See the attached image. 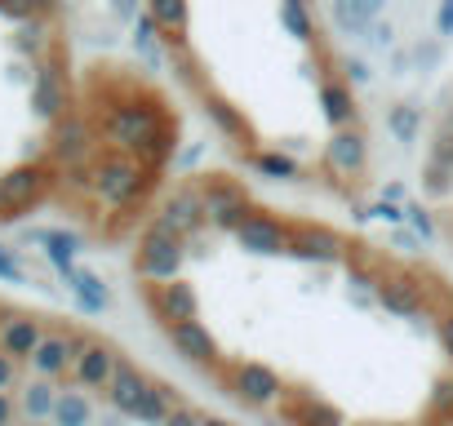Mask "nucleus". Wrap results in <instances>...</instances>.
Instances as JSON below:
<instances>
[{
	"instance_id": "54",
	"label": "nucleus",
	"mask_w": 453,
	"mask_h": 426,
	"mask_svg": "<svg viewBox=\"0 0 453 426\" xmlns=\"http://www.w3.org/2000/svg\"><path fill=\"white\" fill-rule=\"evenodd\" d=\"M23 426H45V422H36V417H27V422H23Z\"/></svg>"
},
{
	"instance_id": "6",
	"label": "nucleus",
	"mask_w": 453,
	"mask_h": 426,
	"mask_svg": "<svg viewBox=\"0 0 453 426\" xmlns=\"http://www.w3.org/2000/svg\"><path fill=\"white\" fill-rule=\"evenodd\" d=\"M232 395L236 404H245V408H272V404H280V395H285V382H280V373L272 369V364H263V360H241L236 369H232Z\"/></svg>"
},
{
	"instance_id": "3",
	"label": "nucleus",
	"mask_w": 453,
	"mask_h": 426,
	"mask_svg": "<svg viewBox=\"0 0 453 426\" xmlns=\"http://www.w3.org/2000/svg\"><path fill=\"white\" fill-rule=\"evenodd\" d=\"M187 262V236H178L165 218H151L134 249V271L142 280H173Z\"/></svg>"
},
{
	"instance_id": "45",
	"label": "nucleus",
	"mask_w": 453,
	"mask_h": 426,
	"mask_svg": "<svg viewBox=\"0 0 453 426\" xmlns=\"http://www.w3.org/2000/svg\"><path fill=\"white\" fill-rule=\"evenodd\" d=\"M342 80H347V85H369V80H373V67H369L365 58H347V63H342Z\"/></svg>"
},
{
	"instance_id": "10",
	"label": "nucleus",
	"mask_w": 453,
	"mask_h": 426,
	"mask_svg": "<svg viewBox=\"0 0 453 426\" xmlns=\"http://www.w3.org/2000/svg\"><path fill=\"white\" fill-rule=\"evenodd\" d=\"M373 302H378L382 311L400 316V320H413V316L426 311V285H422L413 271H387V276L378 280V289H373Z\"/></svg>"
},
{
	"instance_id": "11",
	"label": "nucleus",
	"mask_w": 453,
	"mask_h": 426,
	"mask_svg": "<svg viewBox=\"0 0 453 426\" xmlns=\"http://www.w3.org/2000/svg\"><path fill=\"white\" fill-rule=\"evenodd\" d=\"M325 169L334 178H365L369 169V142H365V129L360 125H347V129H334V138L325 142Z\"/></svg>"
},
{
	"instance_id": "34",
	"label": "nucleus",
	"mask_w": 453,
	"mask_h": 426,
	"mask_svg": "<svg viewBox=\"0 0 453 426\" xmlns=\"http://www.w3.org/2000/svg\"><path fill=\"white\" fill-rule=\"evenodd\" d=\"M342 262H347V276H351V285H356V289H369V293H373V289H378V280L387 276V271L378 267V258H369V254H360V249H351Z\"/></svg>"
},
{
	"instance_id": "25",
	"label": "nucleus",
	"mask_w": 453,
	"mask_h": 426,
	"mask_svg": "<svg viewBox=\"0 0 453 426\" xmlns=\"http://www.w3.org/2000/svg\"><path fill=\"white\" fill-rule=\"evenodd\" d=\"M387 10V0H329V14H334V27L342 36H365Z\"/></svg>"
},
{
	"instance_id": "27",
	"label": "nucleus",
	"mask_w": 453,
	"mask_h": 426,
	"mask_svg": "<svg viewBox=\"0 0 453 426\" xmlns=\"http://www.w3.org/2000/svg\"><path fill=\"white\" fill-rule=\"evenodd\" d=\"M241 160H245L254 173L272 178V182H303V164H298L289 151H280V147H267V151H245Z\"/></svg>"
},
{
	"instance_id": "23",
	"label": "nucleus",
	"mask_w": 453,
	"mask_h": 426,
	"mask_svg": "<svg viewBox=\"0 0 453 426\" xmlns=\"http://www.w3.org/2000/svg\"><path fill=\"white\" fill-rule=\"evenodd\" d=\"M27 240L45 249V258L54 262V271H58V276H72V271H76V258L85 254L81 236H76V232H63V227H50V232H27Z\"/></svg>"
},
{
	"instance_id": "35",
	"label": "nucleus",
	"mask_w": 453,
	"mask_h": 426,
	"mask_svg": "<svg viewBox=\"0 0 453 426\" xmlns=\"http://www.w3.org/2000/svg\"><path fill=\"white\" fill-rule=\"evenodd\" d=\"M280 27H285L294 41H303V45H316V23H311L307 5H285V0H280Z\"/></svg>"
},
{
	"instance_id": "18",
	"label": "nucleus",
	"mask_w": 453,
	"mask_h": 426,
	"mask_svg": "<svg viewBox=\"0 0 453 426\" xmlns=\"http://www.w3.org/2000/svg\"><path fill=\"white\" fill-rule=\"evenodd\" d=\"M165 333H169V342H173V351L187 360V364H196V369H213L218 364V338L200 324V320H178V324H165Z\"/></svg>"
},
{
	"instance_id": "36",
	"label": "nucleus",
	"mask_w": 453,
	"mask_h": 426,
	"mask_svg": "<svg viewBox=\"0 0 453 426\" xmlns=\"http://www.w3.org/2000/svg\"><path fill=\"white\" fill-rule=\"evenodd\" d=\"M45 45H50V36H45V27H41V19H27V23H19V36H14V49H19L23 58H41V54H45Z\"/></svg>"
},
{
	"instance_id": "12",
	"label": "nucleus",
	"mask_w": 453,
	"mask_h": 426,
	"mask_svg": "<svg viewBox=\"0 0 453 426\" xmlns=\"http://www.w3.org/2000/svg\"><path fill=\"white\" fill-rule=\"evenodd\" d=\"M89 156H94V125H89L85 116H76V111H67L63 120H54L50 160H54L58 169H67V164H81V160H89Z\"/></svg>"
},
{
	"instance_id": "26",
	"label": "nucleus",
	"mask_w": 453,
	"mask_h": 426,
	"mask_svg": "<svg viewBox=\"0 0 453 426\" xmlns=\"http://www.w3.org/2000/svg\"><path fill=\"white\" fill-rule=\"evenodd\" d=\"M63 280H67V289H72V298H76V307H81L85 316H103V311L111 307V289H107V280H103L98 271L76 267V271L63 276Z\"/></svg>"
},
{
	"instance_id": "38",
	"label": "nucleus",
	"mask_w": 453,
	"mask_h": 426,
	"mask_svg": "<svg viewBox=\"0 0 453 426\" xmlns=\"http://www.w3.org/2000/svg\"><path fill=\"white\" fill-rule=\"evenodd\" d=\"M444 63V41L440 36H422L418 45H413V67L418 72H435Z\"/></svg>"
},
{
	"instance_id": "24",
	"label": "nucleus",
	"mask_w": 453,
	"mask_h": 426,
	"mask_svg": "<svg viewBox=\"0 0 453 426\" xmlns=\"http://www.w3.org/2000/svg\"><path fill=\"white\" fill-rule=\"evenodd\" d=\"M142 391H147V373H142L138 364L120 360V364H116V373H111V382H107V404H111L120 417H134V408H138Z\"/></svg>"
},
{
	"instance_id": "30",
	"label": "nucleus",
	"mask_w": 453,
	"mask_h": 426,
	"mask_svg": "<svg viewBox=\"0 0 453 426\" xmlns=\"http://www.w3.org/2000/svg\"><path fill=\"white\" fill-rule=\"evenodd\" d=\"M169 58H173V76H178V85H182L191 98H200V94L209 89V72H204V63L196 58V49L182 45V49H169Z\"/></svg>"
},
{
	"instance_id": "47",
	"label": "nucleus",
	"mask_w": 453,
	"mask_h": 426,
	"mask_svg": "<svg viewBox=\"0 0 453 426\" xmlns=\"http://www.w3.org/2000/svg\"><path fill=\"white\" fill-rule=\"evenodd\" d=\"M435 32H440V41H453V0L435 5Z\"/></svg>"
},
{
	"instance_id": "44",
	"label": "nucleus",
	"mask_w": 453,
	"mask_h": 426,
	"mask_svg": "<svg viewBox=\"0 0 453 426\" xmlns=\"http://www.w3.org/2000/svg\"><path fill=\"white\" fill-rule=\"evenodd\" d=\"M365 41H369L373 49H391V45H395V27H391V19H387V23L378 19V23L365 32Z\"/></svg>"
},
{
	"instance_id": "13",
	"label": "nucleus",
	"mask_w": 453,
	"mask_h": 426,
	"mask_svg": "<svg viewBox=\"0 0 453 426\" xmlns=\"http://www.w3.org/2000/svg\"><path fill=\"white\" fill-rule=\"evenodd\" d=\"M81 333H63V329H50L45 338H41V346L32 351V373L36 377H50V382H58V377H72V364H76V355H81Z\"/></svg>"
},
{
	"instance_id": "14",
	"label": "nucleus",
	"mask_w": 453,
	"mask_h": 426,
	"mask_svg": "<svg viewBox=\"0 0 453 426\" xmlns=\"http://www.w3.org/2000/svg\"><path fill=\"white\" fill-rule=\"evenodd\" d=\"M156 218H165L178 236H200L204 227H209V209H204V195H200V186L196 182H182V186H173L169 191V200H165V209L156 213Z\"/></svg>"
},
{
	"instance_id": "41",
	"label": "nucleus",
	"mask_w": 453,
	"mask_h": 426,
	"mask_svg": "<svg viewBox=\"0 0 453 426\" xmlns=\"http://www.w3.org/2000/svg\"><path fill=\"white\" fill-rule=\"evenodd\" d=\"M360 218L365 223H391V227H400L404 223V204L400 200H378V204L360 209Z\"/></svg>"
},
{
	"instance_id": "46",
	"label": "nucleus",
	"mask_w": 453,
	"mask_h": 426,
	"mask_svg": "<svg viewBox=\"0 0 453 426\" xmlns=\"http://www.w3.org/2000/svg\"><path fill=\"white\" fill-rule=\"evenodd\" d=\"M19 364H23V360H14L10 351H0V391H14V386H19V377H23Z\"/></svg>"
},
{
	"instance_id": "8",
	"label": "nucleus",
	"mask_w": 453,
	"mask_h": 426,
	"mask_svg": "<svg viewBox=\"0 0 453 426\" xmlns=\"http://www.w3.org/2000/svg\"><path fill=\"white\" fill-rule=\"evenodd\" d=\"M32 111L50 125L72 111V89H67V72L58 58H41V67L32 76Z\"/></svg>"
},
{
	"instance_id": "21",
	"label": "nucleus",
	"mask_w": 453,
	"mask_h": 426,
	"mask_svg": "<svg viewBox=\"0 0 453 426\" xmlns=\"http://www.w3.org/2000/svg\"><path fill=\"white\" fill-rule=\"evenodd\" d=\"M280 413H285V422H294V426H347V417H342L329 399L298 395V391H285V395H280Z\"/></svg>"
},
{
	"instance_id": "55",
	"label": "nucleus",
	"mask_w": 453,
	"mask_h": 426,
	"mask_svg": "<svg viewBox=\"0 0 453 426\" xmlns=\"http://www.w3.org/2000/svg\"><path fill=\"white\" fill-rule=\"evenodd\" d=\"M285 5H307V0H285Z\"/></svg>"
},
{
	"instance_id": "29",
	"label": "nucleus",
	"mask_w": 453,
	"mask_h": 426,
	"mask_svg": "<svg viewBox=\"0 0 453 426\" xmlns=\"http://www.w3.org/2000/svg\"><path fill=\"white\" fill-rule=\"evenodd\" d=\"M54 404H58V391L50 377H32L19 386V408L23 417H36V422H50L54 417Z\"/></svg>"
},
{
	"instance_id": "4",
	"label": "nucleus",
	"mask_w": 453,
	"mask_h": 426,
	"mask_svg": "<svg viewBox=\"0 0 453 426\" xmlns=\"http://www.w3.org/2000/svg\"><path fill=\"white\" fill-rule=\"evenodd\" d=\"M200 195H204V209H209V227L213 232H232L254 213V200H250V186L232 173H200L196 178Z\"/></svg>"
},
{
	"instance_id": "16",
	"label": "nucleus",
	"mask_w": 453,
	"mask_h": 426,
	"mask_svg": "<svg viewBox=\"0 0 453 426\" xmlns=\"http://www.w3.org/2000/svg\"><path fill=\"white\" fill-rule=\"evenodd\" d=\"M200 111H204V120L226 138V142H236V156H245L250 151V120H245V111L232 103V98H222L213 85L200 94Z\"/></svg>"
},
{
	"instance_id": "56",
	"label": "nucleus",
	"mask_w": 453,
	"mask_h": 426,
	"mask_svg": "<svg viewBox=\"0 0 453 426\" xmlns=\"http://www.w3.org/2000/svg\"><path fill=\"white\" fill-rule=\"evenodd\" d=\"M382 426H400V422H382Z\"/></svg>"
},
{
	"instance_id": "28",
	"label": "nucleus",
	"mask_w": 453,
	"mask_h": 426,
	"mask_svg": "<svg viewBox=\"0 0 453 426\" xmlns=\"http://www.w3.org/2000/svg\"><path fill=\"white\" fill-rule=\"evenodd\" d=\"M382 120H387V133H391L404 151L418 147V138H422V107H418V103H409V98H404V103H391Z\"/></svg>"
},
{
	"instance_id": "48",
	"label": "nucleus",
	"mask_w": 453,
	"mask_h": 426,
	"mask_svg": "<svg viewBox=\"0 0 453 426\" xmlns=\"http://www.w3.org/2000/svg\"><path fill=\"white\" fill-rule=\"evenodd\" d=\"M19 399L10 395V391H0V426H19Z\"/></svg>"
},
{
	"instance_id": "37",
	"label": "nucleus",
	"mask_w": 453,
	"mask_h": 426,
	"mask_svg": "<svg viewBox=\"0 0 453 426\" xmlns=\"http://www.w3.org/2000/svg\"><path fill=\"white\" fill-rule=\"evenodd\" d=\"M54 10V0H0V14L14 19V23H27V19H41Z\"/></svg>"
},
{
	"instance_id": "33",
	"label": "nucleus",
	"mask_w": 453,
	"mask_h": 426,
	"mask_svg": "<svg viewBox=\"0 0 453 426\" xmlns=\"http://www.w3.org/2000/svg\"><path fill=\"white\" fill-rule=\"evenodd\" d=\"M134 49H138V58L142 63H160V27H156V19L151 14H138L134 19Z\"/></svg>"
},
{
	"instance_id": "15",
	"label": "nucleus",
	"mask_w": 453,
	"mask_h": 426,
	"mask_svg": "<svg viewBox=\"0 0 453 426\" xmlns=\"http://www.w3.org/2000/svg\"><path fill=\"white\" fill-rule=\"evenodd\" d=\"M289 258L298 262H342L347 258V240L334 227L320 223H294V240H289Z\"/></svg>"
},
{
	"instance_id": "50",
	"label": "nucleus",
	"mask_w": 453,
	"mask_h": 426,
	"mask_svg": "<svg viewBox=\"0 0 453 426\" xmlns=\"http://www.w3.org/2000/svg\"><path fill=\"white\" fill-rule=\"evenodd\" d=\"M413 67V49H391V76H409Z\"/></svg>"
},
{
	"instance_id": "7",
	"label": "nucleus",
	"mask_w": 453,
	"mask_h": 426,
	"mask_svg": "<svg viewBox=\"0 0 453 426\" xmlns=\"http://www.w3.org/2000/svg\"><path fill=\"white\" fill-rule=\"evenodd\" d=\"M289 240H294V227L280 223L276 213L258 209V204H254L250 218L236 227V245H241L245 254H258V258H280V254H289Z\"/></svg>"
},
{
	"instance_id": "5",
	"label": "nucleus",
	"mask_w": 453,
	"mask_h": 426,
	"mask_svg": "<svg viewBox=\"0 0 453 426\" xmlns=\"http://www.w3.org/2000/svg\"><path fill=\"white\" fill-rule=\"evenodd\" d=\"M54 186V169L50 164H14L10 173H0V223H19L32 204L45 200V191Z\"/></svg>"
},
{
	"instance_id": "51",
	"label": "nucleus",
	"mask_w": 453,
	"mask_h": 426,
	"mask_svg": "<svg viewBox=\"0 0 453 426\" xmlns=\"http://www.w3.org/2000/svg\"><path fill=\"white\" fill-rule=\"evenodd\" d=\"M440 346H444V355L453 360V311L440 320Z\"/></svg>"
},
{
	"instance_id": "17",
	"label": "nucleus",
	"mask_w": 453,
	"mask_h": 426,
	"mask_svg": "<svg viewBox=\"0 0 453 426\" xmlns=\"http://www.w3.org/2000/svg\"><path fill=\"white\" fill-rule=\"evenodd\" d=\"M116 364H120V355H116L107 342L85 338V342H81V355H76V364H72V382L85 386V391H107Z\"/></svg>"
},
{
	"instance_id": "31",
	"label": "nucleus",
	"mask_w": 453,
	"mask_h": 426,
	"mask_svg": "<svg viewBox=\"0 0 453 426\" xmlns=\"http://www.w3.org/2000/svg\"><path fill=\"white\" fill-rule=\"evenodd\" d=\"M173 408H178V404H173L169 386L147 382V391H142V399H138V408H134V422H142V426H165V417H169Z\"/></svg>"
},
{
	"instance_id": "53",
	"label": "nucleus",
	"mask_w": 453,
	"mask_h": 426,
	"mask_svg": "<svg viewBox=\"0 0 453 426\" xmlns=\"http://www.w3.org/2000/svg\"><path fill=\"white\" fill-rule=\"evenodd\" d=\"M200 426H232V422H222V417H200Z\"/></svg>"
},
{
	"instance_id": "22",
	"label": "nucleus",
	"mask_w": 453,
	"mask_h": 426,
	"mask_svg": "<svg viewBox=\"0 0 453 426\" xmlns=\"http://www.w3.org/2000/svg\"><path fill=\"white\" fill-rule=\"evenodd\" d=\"M147 14L156 19L165 49H182L187 45V27H191V5L187 0H147Z\"/></svg>"
},
{
	"instance_id": "52",
	"label": "nucleus",
	"mask_w": 453,
	"mask_h": 426,
	"mask_svg": "<svg viewBox=\"0 0 453 426\" xmlns=\"http://www.w3.org/2000/svg\"><path fill=\"white\" fill-rule=\"evenodd\" d=\"M382 200H404V186H400V182H387V186H382Z\"/></svg>"
},
{
	"instance_id": "32",
	"label": "nucleus",
	"mask_w": 453,
	"mask_h": 426,
	"mask_svg": "<svg viewBox=\"0 0 453 426\" xmlns=\"http://www.w3.org/2000/svg\"><path fill=\"white\" fill-rule=\"evenodd\" d=\"M54 426H89L94 422V404L85 391H58V404H54Z\"/></svg>"
},
{
	"instance_id": "40",
	"label": "nucleus",
	"mask_w": 453,
	"mask_h": 426,
	"mask_svg": "<svg viewBox=\"0 0 453 426\" xmlns=\"http://www.w3.org/2000/svg\"><path fill=\"white\" fill-rule=\"evenodd\" d=\"M404 223L418 232V240H435V218H431V209H426V204L404 200Z\"/></svg>"
},
{
	"instance_id": "1",
	"label": "nucleus",
	"mask_w": 453,
	"mask_h": 426,
	"mask_svg": "<svg viewBox=\"0 0 453 426\" xmlns=\"http://www.w3.org/2000/svg\"><path fill=\"white\" fill-rule=\"evenodd\" d=\"M94 133L107 147H116L125 156H138L151 169H165L178 156V120L151 94H116V98H107L98 107Z\"/></svg>"
},
{
	"instance_id": "39",
	"label": "nucleus",
	"mask_w": 453,
	"mask_h": 426,
	"mask_svg": "<svg viewBox=\"0 0 453 426\" xmlns=\"http://www.w3.org/2000/svg\"><path fill=\"white\" fill-rule=\"evenodd\" d=\"M422 191H426V195H449V191H453V169L426 160V164H422Z\"/></svg>"
},
{
	"instance_id": "9",
	"label": "nucleus",
	"mask_w": 453,
	"mask_h": 426,
	"mask_svg": "<svg viewBox=\"0 0 453 426\" xmlns=\"http://www.w3.org/2000/svg\"><path fill=\"white\" fill-rule=\"evenodd\" d=\"M147 307L156 311L160 324H178V320H200V293L191 280L173 276V280H151L147 285Z\"/></svg>"
},
{
	"instance_id": "49",
	"label": "nucleus",
	"mask_w": 453,
	"mask_h": 426,
	"mask_svg": "<svg viewBox=\"0 0 453 426\" xmlns=\"http://www.w3.org/2000/svg\"><path fill=\"white\" fill-rule=\"evenodd\" d=\"M165 426H200V413H196V408H187V404H178V408L165 417Z\"/></svg>"
},
{
	"instance_id": "43",
	"label": "nucleus",
	"mask_w": 453,
	"mask_h": 426,
	"mask_svg": "<svg viewBox=\"0 0 453 426\" xmlns=\"http://www.w3.org/2000/svg\"><path fill=\"white\" fill-rule=\"evenodd\" d=\"M426 160H435V164H449V169H453V120L435 133V142H431Z\"/></svg>"
},
{
	"instance_id": "42",
	"label": "nucleus",
	"mask_w": 453,
	"mask_h": 426,
	"mask_svg": "<svg viewBox=\"0 0 453 426\" xmlns=\"http://www.w3.org/2000/svg\"><path fill=\"white\" fill-rule=\"evenodd\" d=\"M0 280H10V285H27V267L19 262V254L10 245H0Z\"/></svg>"
},
{
	"instance_id": "20",
	"label": "nucleus",
	"mask_w": 453,
	"mask_h": 426,
	"mask_svg": "<svg viewBox=\"0 0 453 426\" xmlns=\"http://www.w3.org/2000/svg\"><path fill=\"white\" fill-rule=\"evenodd\" d=\"M50 329L36 320V316H23V311H10V316H0V351H10L14 360H32V351L41 346Z\"/></svg>"
},
{
	"instance_id": "2",
	"label": "nucleus",
	"mask_w": 453,
	"mask_h": 426,
	"mask_svg": "<svg viewBox=\"0 0 453 426\" xmlns=\"http://www.w3.org/2000/svg\"><path fill=\"white\" fill-rule=\"evenodd\" d=\"M160 169L142 164L138 156H125L116 147L94 151V200L116 209V213H134L142 209V200L156 191Z\"/></svg>"
},
{
	"instance_id": "19",
	"label": "nucleus",
	"mask_w": 453,
	"mask_h": 426,
	"mask_svg": "<svg viewBox=\"0 0 453 426\" xmlns=\"http://www.w3.org/2000/svg\"><path fill=\"white\" fill-rule=\"evenodd\" d=\"M320 116L329 120V129H347V125H360V103H356V85H347L342 76H325L320 89Z\"/></svg>"
}]
</instances>
